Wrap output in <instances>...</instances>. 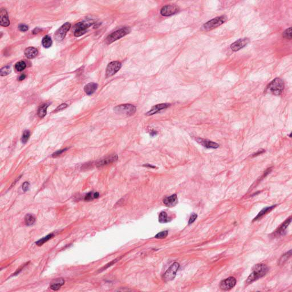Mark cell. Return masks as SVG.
<instances>
[{
	"label": "cell",
	"mask_w": 292,
	"mask_h": 292,
	"mask_svg": "<svg viewBox=\"0 0 292 292\" xmlns=\"http://www.w3.org/2000/svg\"><path fill=\"white\" fill-rule=\"evenodd\" d=\"M156 135H157V132L156 131L152 130V131H151V132H150V135L151 137H153V136H155Z\"/></svg>",
	"instance_id": "obj_44"
},
{
	"label": "cell",
	"mask_w": 292,
	"mask_h": 292,
	"mask_svg": "<svg viewBox=\"0 0 292 292\" xmlns=\"http://www.w3.org/2000/svg\"><path fill=\"white\" fill-rule=\"evenodd\" d=\"M29 182H24L23 183V184H22V190H23L24 192H26L27 191H28L29 189Z\"/></svg>",
	"instance_id": "obj_39"
},
{
	"label": "cell",
	"mask_w": 292,
	"mask_h": 292,
	"mask_svg": "<svg viewBox=\"0 0 292 292\" xmlns=\"http://www.w3.org/2000/svg\"><path fill=\"white\" fill-rule=\"evenodd\" d=\"M71 28V24L69 22H66L59 29L56 31L54 34V38L57 41H61L64 39L67 34V32Z\"/></svg>",
	"instance_id": "obj_8"
},
{
	"label": "cell",
	"mask_w": 292,
	"mask_h": 292,
	"mask_svg": "<svg viewBox=\"0 0 292 292\" xmlns=\"http://www.w3.org/2000/svg\"><path fill=\"white\" fill-rule=\"evenodd\" d=\"M197 214L196 213H192L190 217V219H189V221H188V224H192L195 220L196 219H197Z\"/></svg>",
	"instance_id": "obj_36"
},
{
	"label": "cell",
	"mask_w": 292,
	"mask_h": 292,
	"mask_svg": "<svg viewBox=\"0 0 292 292\" xmlns=\"http://www.w3.org/2000/svg\"><path fill=\"white\" fill-rule=\"evenodd\" d=\"M94 23L93 20H88L82 22H78L74 26V36H80L86 33V30L90 26Z\"/></svg>",
	"instance_id": "obj_6"
},
{
	"label": "cell",
	"mask_w": 292,
	"mask_h": 292,
	"mask_svg": "<svg viewBox=\"0 0 292 292\" xmlns=\"http://www.w3.org/2000/svg\"><path fill=\"white\" fill-rule=\"evenodd\" d=\"M118 157L117 155H112L110 156H108L104 159H101L98 161H97L95 164V165L98 167H102L104 166L109 165L110 164H111L118 160Z\"/></svg>",
	"instance_id": "obj_13"
},
{
	"label": "cell",
	"mask_w": 292,
	"mask_h": 292,
	"mask_svg": "<svg viewBox=\"0 0 292 292\" xmlns=\"http://www.w3.org/2000/svg\"><path fill=\"white\" fill-rule=\"evenodd\" d=\"M159 221L161 223H166L169 221L167 213L164 211L161 212L159 216Z\"/></svg>",
	"instance_id": "obj_28"
},
{
	"label": "cell",
	"mask_w": 292,
	"mask_h": 292,
	"mask_svg": "<svg viewBox=\"0 0 292 292\" xmlns=\"http://www.w3.org/2000/svg\"><path fill=\"white\" fill-rule=\"evenodd\" d=\"M196 140L197 141V143H199L200 145L204 147L205 148H207L216 149V148H218L219 147V145L218 143H216L214 142L211 141V140H208L207 139L197 138V139H196Z\"/></svg>",
	"instance_id": "obj_14"
},
{
	"label": "cell",
	"mask_w": 292,
	"mask_h": 292,
	"mask_svg": "<svg viewBox=\"0 0 292 292\" xmlns=\"http://www.w3.org/2000/svg\"><path fill=\"white\" fill-rule=\"evenodd\" d=\"M0 24L1 26L5 27L10 25L7 12L6 9L4 8H2L0 11Z\"/></svg>",
	"instance_id": "obj_16"
},
{
	"label": "cell",
	"mask_w": 292,
	"mask_h": 292,
	"mask_svg": "<svg viewBox=\"0 0 292 292\" xmlns=\"http://www.w3.org/2000/svg\"><path fill=\"white\" fill-rule=\"evenodd\" d=\"M67 150V148H65V149H63V150H58L56 152H55L54 153H53L52 155V156L54 157V158H56L57 156H59V155H61L62 153H63L64 152H65Z\"/></svg>",
	"instance_id": "obj_37"
},
{
	"label": "cell",
	"mask_w": 292,
	"mask_h": 292,
	"mask_svg": "<svg viewBox=\"0 0 292 292\" xmlns=\"http://www.w3.org/2000/svg\"><path fill=\"white\" fill-rule=\"evenodd\" d=\"M283 36L286 39H292V28L290 27L289 28L285 30L283 33Z\"/></svg>",
	"instance_id": "obj_32"
},
{
	"label": "cell",
	"mask_w": 292,
	"mask_h": 292,
	"mask_svg": "<svg viewBox=\"0 0 292 292\" xmlns=\"http://www.w3.org/2000/svg\"><path fill=\"white\" fill-rule=\"evenodd\" d=\"M143 166H145V167H149V168H156V167H155V166H153V165H151V164H144V165H143Z\"/></svg>",
	"instance_id": "obj_42"
},
{
	"label": "cell",
	"mask_w": 292,
	"mask_h": 292,
	"mask_svg": "<svg viewBox=\"0 0 292 292\" xmlns=\"http://www.w3.org/2000/svg\"><path fill=\"white\" fill-rule=\"evenodd\" d=\"M284 89V81L279 78L272 80L266 88V91L273 95H280Z\"/></svg>",
	"instance_id": "obj_2"
},
{
	"label": "cell",
	"mask_w": 292,
	"mask_h": 292,
	"mask_svg": "<svg viewBox=\"0 0 292 292\" xmlns=\"http://www.w3.org/2000/svg\"><path fill=\"white\" fill-rule=\"evenodd\" d=\"M178 202L177 196L176 194L172 195L168 197H165L163 200V203L167 207H174L175 206Z\"/></svg>",
	"instance_id": "obj_17"
},
{
	"label": "cell",
	"mask_w": 292,
	"mask_h": 292,
	"mask_svg": "<svg viewBox=\"0 0 292 292\" xmlns=\"http://www.w3.org/2000/svg\"><path fill=\"white\" fill-rule=\"evenodd\" d=\"M28 264V263H26V264ZM26 264H25L24 265H23L22 266H21L19 269H18L17 270H16V272H15V273L13 274V276H15V275H17V274H19V273H20L22 271V269H23V268H24V267L26 265Z\"/></svg>",
	"instance_id": "obj_41"
},
{
	"label": "cell",
	"mask_w": 292,
	"mask_h": 292,
	"mask_svg": "<svg viewBox=\"0 0 292 292\" xmlns=\"http://www.w3.org/2000/svg\"><path fill=\"white\" fill-rule=\"evenodd\" d=\"M130 31L131 29H130V28L128 27H124L117 30L113 32L107 36V38L106 39V42L107 44H111L118 39L122 38L124 36L127 35V34H128L130 32Z\"/></svg>",
	"instance_id": "obj_4"
},
{
	"label": "cell",
	"mask_w": 292,
	"mask_h": 292,
	"mask_svg": "<svg viewBox=\"0 0 292 292\" xmlns=\"http://www.w3.org/2000/svg\"><path fill=\"white\" fill-rule=\"evenodd\" d=\"M249 42L248 38H244L238 39L231 45V49L232 51H237L244 47Z\"/></svg>",
	"instance_id": "obj_12"
},
{
	"label": "cell",
	"mask_w": 292,
	"mask_h": 292,
	"mask_svg": "<svg viewBox=\"0 0 292 292\" xmlns=\"http://www.w3.org/2000/svg\"><path fill=\"white\" fill-rule=\"evenodd\" d=\"M65 284V280L63 278H59L55 281L54 283L51 284L50 288L53 291H58L61 287Z\"/></svg>",
	"instance_id": "obj_22"
},
{
	"label": "cell",
	"mask_w": 292,
	"mask_h": 292,
	"mask_svg": "<svg viewBox=\"0 0 292 292\" xmlns=\"http://www.w3.org/2000/svg\"><path fill=\"white\" fill-rule=\"evenodd\" d=\"M168 231H162V232H161L157 234L155 237L156 238V239H165L167 237V236H168Z\"/></svg>",
	"instance_id": "obj_34"
},
{
	"label": "cell",
	"mask_w": 292,
	"mask_h": 292,
	"mask_svg": "<svg viewBox=\"0 0 292 292\" xmlns=\"http://www.w3.org/2000/svg\"><path fill=\"white\" fill-rule=\"evenodd\" d=\"M42 44L45 48L50 47L52 45V40L51 38L49 36H44L42 39Z\"/></svg>",
	"instance_id": "obj_27"
},
{
	"label": "cell",
	"mask_w": 292,
	"mask_h": 292,
	"mask_svg": "<svg viewBox=\"0 0 292 292\" xmlns=\"http://www.w3.org/2000/svg\"><path fill=\"white\" fill-rule=\"evenodd\" d=\"M179 10V7L175 5H166L161 8V14L163 16L168 17L177 13Z\"/></svg>",
	"instance_id": "obj_11"
},
{
	"label": "cell",
	"mask_w": 292,
	"mask_h": 292,
	"mask_svg": "<svg viewBox=\"0 0 292 292\" xmlns=\"http://www.w3.org/2000/svg\"><path fill=\"white\" fill-rule=\"evenodd\" d=\"M120 258H118L117 259H115V260H113V261H111V262L109 263V264H107V265H105V266L102 269H101V270H100V272H101V271H102V270H104V269H106L108 268L109 266H111V265H112L113 264H114L115 263L117 262V261H118V260H119Z\"/></svg>",
	"instance_id": "obj_35"
},
{
	"label": "cell",
	"mask_w": 292,
	"mask_h": 292,
	"mask_svg": "<svg viewBox=\"0 0 292 292\" xmlns=\"http://www.w3.org/2000/svg\"><path fill=\"white\" fill-rule=\"evenodd\" d=\"M30 136V132L29 130H25L23 132L21 138V142L22 143H26L29 139Z\"/></svg>",
	"instance_id": "obj_31"
},
{
	"label": "cell",
	"mask_w": 292,
	"mask_h": 292,
	"mask_svg": "<svg viewBox=\"0 0 292 292\" xmlns=\"http://www.w3.org/2000/svg\"><path fill=\"white\" fill-rule=\"evenodd\" d=\"M19 29L21 31H26L28 30V26L25 25H21L18 27Z\"/></svg>",
	"instance_id": "obj_40"
},
{
	"label": "cell",
	"mask_w": 292,
	"mask_h": 292,
	"mask_svg": "<svg viewBox=\"0 0 292 292\" xmlns=\"http://www.w3.org/2000/svg\"><path fill=\"white\" fill-rule=\"evenodd\" d=\"M226 17L224 15L216 17L204 23L201 29L204 31H210L214 29L224 23L226 21Z\"/></svg>",
	"instance_id": "obj_3"
},
{
	"label": "cell",
	"mask_w": 292,
	"mask_h": 292,
	"mask_svg": "<svg viewBox=\"0 0 292 292\" xmlns=\"http://www.w3.org/2000/svg\"><path fill=\"white\" fill-rule=\"evenodd\" d=\"M99 197V192H88V193H87L86 195V196H85V200L86 201H91L95 199H97L98 197Z\"/></svg>",
	"instance_id": "obj_24"
},
{
	"label": "cell",
	"mask_w": 292,
	"mask_h": 292,
	"mask_svg": "<svg viewBox=\"0 0 292 292\" xmlns=\"http://www.w3.org/2000/svg\"><path fill=\"white\" fill-rule=\"evenodd\" d=\"M67 107V104H66V103H63V104H61V105H59L58 107L56 109L54 110V112H58L59 111H61L62 110H64L65 109H66V107Z\"/></svg>",
	"instance_id": "obj_38"
},
{
	"label": "cell",
	"mask_w": 292,
	"mask_h": 292,
	"mask_svg": "<svg viewBox=\"0 0 292 292\" xmlns=\"http://www.w3.org/2000/svg\"><path fill=\"white\" fill-rule=\"evenodd\" d=\"M37 54L38 50H36V49L33 47H29L27 48L25 51V55L28 58H34L36 57Z\"/></svg>",
	"instance_id": "obj_21"
},
{
	"label": "cell",
	"mask_w": 292,
	"mask_h": 292,
	"mask_svg": "<svg viewBox=\"0 0 292 292\" xmlns=\"http://www.w3.org/2000/svg\"><path fill=\"white\" fill-rule=\"evenodd\" d=\"M26 65L24 61H20L17 62L15 65V68L18 72H22L26 68Z\"/></svg>",
	"instance_id": "obj_30"
},
{
	"label": "cell",
	"mask_w": 292,
	"mask_h": 292,
	"mask_svg": "<svg viewBox=\"0 0 292 292\" xmlns=\"http://www.w3.org/2000/svg\"><path fill=\"white\" fill-rule=\"evenodd\" d=\"M180 265L179 263H174L172 264L164 274L163 278L164 281L167 282L174 280L175 278L176 273Z\"/></svg>",
	"instance_id": "obj_7"
},
{
	"label": "cell",
	"mask_w": 292,
	"mask_h": 292,
	"mask_svg": "<svg viewBox=\"0 0 292 292\" xmlns=\"http://www.w3.org/2000/svg\"><path fill=\"white\" fill-rule=\"evenodd\" d=\"M11 72V69L10 66H5L4 67H2L1 69V76H5L9 74Z\"/></svg>",
	"instance_id": "obj_33"
},
{
	"label": "cell",
	"mask_w": 292,
	"mask_h": 292,
	"mask_svg": "<svg viewBox=\"0 0 292 292\" xmlns=\"http://www.w3.org/2000/svg\"><path fill=\"white\" fill-rule=\"evenodd\" d=\"M136 107L131 104H124L116 106L114 108L115 112L119 114L127 116H131L136 112Z\"/></svg>",
	"instance_id": "obj_5"
},
{
	"label": "cell",
	"mask_w": 292,
	"mask_h": 292,
	"mask_svg": "<svg viewBox=\"0 0 292 292\" xmlns=\"http://www.w3.org/2000/svg\"><path fill=\"white\" fill-rule=\"evenodd\" d=\"M49 104L45 103L41 105L38 110V115L41 118H43L46 115L47 109L49 106Z\"/></svg>",
	"instance_id": "obj_23"
},
{
	"label": "cell",
	"mask_w": 292,
	"mask_h": 292,
	"mask_svg": "<svg viewBox=\"0 0 292 292\" xmlns=\"http://www.w3.org/2000/svg\"><path fill=\"white\" fill-rule=\"evenodd\" d=\"M24 221L27 226H30L35 223L36 218L31 214H27L24 218Z\"/></svg>",
	"instance_id": "obj_25"
},
{
	"label": "cell",
	"mask_w": 292,
	"mask_h": 292,
	"mask_svg": "<svg viewBox=\"0 0 292 292\" xmlns=\"http://www.w3.org/2000/svg\"><path fill=\"white\" fill-rule=\"evenodd\" d=\"M98 88V85L95 83H90L84 88V91L88 95H92Z\"/></svg>",
	"instance_id": "obj_19"
},
{
	"label": "cell",
	"mask_w": 292,
	"mask_h": 292,
	"mask_svg": "<svg viewBox=\"0 0 292 292\" xmlns=\"http://www.w3.org/2000/svg\"><path fill=\"white\" fill-rule=\"evenodd\" d=\"M291 221H292V218L291 216L289 219H287L284 223H283L282 225L276 231V232H274L275 236H278L284 234L288 226H289V224H291Z\"/></svg>",
	"instance_id": "obj_18"
},
{
	"label": "cell",
	"mask_w": 292,
	"mask_h": 292,
	"mask_svg": "<svg viewBox=\"0 0 292 292\" xmlns=\"http://www.w3.org/2000/svg\"><path fill=\"white\" fill-rule=\"evenodd\" d=\"M292 255V251L289 250L288 252L286 253L284 255L282 256L280 259L279 260V264L283 265L288 260V259Z\"/></svg>",
	"instance_id": "obj_29"
},
{
	"label": "cell",
	"mask_w": 292,
	"mask_h": 292,
	"mask_svg": "<svg viewBox=\"0 0 292 292\" xmlns=\"http://www.w3.org/2000/svg\"><path fill=\"white\" fill-rule=\"evenodd\" d=\"M276 206H277V205H272V206H270V207H266V208H263V210L258 213V215H257V216L254 219V220L253 221H256V220H257L258 219H260L261 218H262L264 215H265L266 214H267L268 212H270Z\"/></svg>",
	"instance_id": "obj_20"
},
{
	"label": "cell",
	"mask_w": 292,
	"mask_h": 292,
	"mask_svg": "<svg viewBox=\"0 0 292 292\" xmlns=\"http://www.w3.org/2000/svg\"><path fill=\"white\" fill-rule=\"evenodd\" d=\"M236 280L233 277H229L221 281L220 284V288L224 291H228L232 289L236 284Z\"/></svg>",
	"instance_id": "obj_10"
},
{
	"label": "cell",
	"mask_w": 292,
	"mask_h": 292,
	"mask_svg": "<svg viewBox=\"0 0 292 292\" xmlns=\"http://www.w3.org/2000/svg\"><path fill=\"white\" fill-rule=\"evenodd\" d=\"M268 266L263 264H257L253 267V271L250 273L245 281V285H248L252 284L256 280L263 277L264 276L267 272H268Z\"/></svg>",
	"instance_id": "obj_1"
},
{
	"label": "cell",
	"mask_w": 292,
	"mask_h": 292,
	"mask_svg": "<svg viewBox=\"0 0 292 292\" xmlns=\"http://www.w3.org/2000/svg\"><path fill=\"white\" fill-rule=\"evenodd\" d=\"M53 236H54V234H49L47 235L46 236L41 239L38 241H36V245H38V246H41V245H44L45 242H46L47 241H49L50 239H51Z\"/></svg>",
	"instance_id": "obj_26"
},
{
	"label": "cell",
	"mask_w": 292,
	"mask_h": 292,
	"mask_svg": "<svg viewBox=\"0 0 292 292\" xmlns=\"http://www.w3.org/2000/svg\"><path fill=\"white\" fill-rule=\"evenodd\" d=\"M170 106V104L168 103H161L157 105H155L152 107V109L150 110L148 112H147L146 114V115L147 116H151L154 114H156V113L159 112L162 110L166 109L168 108V107Z\"/></svg>",
	"instance_id": "obj_15"
},
{
	"label": "cell",
	"mask_w": 292,
	"mask_h": 292,
	"mask_svg": "<svg viewBox=\"0 0 292 292\" xmlns=\"http://www.w3.org/2000/svg\"><path fill=\"white\" fill-rule=\"evenodd\" d=\"M26 78V75L25 74H22L20 77H19V80H25Z\"/></svg>",
	"instance_id": "obj_45"
},
{
	"label": "cell",
	"mask_w": 292,
	"mask_h": 292,
	"mask_svg": "<svg viewBox=\"0 0 292 292\" xmlns=\"http://www.w3.org/2000/svg\"><path fill=\"white\" fill-rule=\"evenodd\" d=\"M40 30H41V29H39V28H36V29H34V30H33V33L34 34H36V33H38V32H39V31H40Z\"/></svg>",
	"instance_id": "obj_43"
},
{
	"label": "cell",
	"mask_w": 292,
	"mask_h": 292,
	"mask_svg": "<svg viewBox=\"0 0 292 292\" xmlns=\"http://www.w3.org/2000/svg\"><path fill=\"white\" fill-rule=\"evenodd\" d=\"M122 67V64L118 61L111 62L108 65L106 69V77H109L117 73Z\"/></svg>",
	"instance_id": "obj_9"
}]
</instances>
